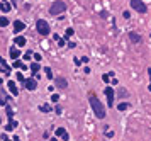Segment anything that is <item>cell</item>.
I'll return each instance as SVG.
<instances>
[{
	"mask_svg": "<svg viewBox=\"0 0 151 141\" xmlns=\"http://www.w3.org/2000/svg\"><path fill=\"white\" fill-rule=\"evenodd\" d=\"M90 106H92V110H94V114L98 119H104V117H105V107H104V104H102L95 95H90Z\"/></svg>",
	"mask_w": 151,
	"mask_h": 141,
	"instance_id": "obj_1",
	"label": "cell"
},
{
	"mask_svg": "<svg viewBox=\"0 0 151 141\" xmlns=\"http://www.w3.org/2000/svg\"><path fill=\"white\" fill-rule=\"evenodd\" d=\"M66 10V3L63 2V0H55L53 3H51V7H49V14L51 16H59V14H63Z\"/></svg>",
	"mask_w": 151,
	"mask_h": 141,
	"instance_id": "obj_2",
	"label": "cell"
},
{
	"mask_svg": "<svg viewBox=\"0 0 151 141\" xmlns=\"http://www.w3.org/2000/svg\"><path fill=\"white\" fill-rule=\"evenodd\" d=\"M36 29H38V33L41 36H48L51 33V29H49V24L46 22V20H42V19H39L38 22H36Z\"/></svg>",
	"mask_w": 151,
	"mask_h": 141,
	"instance_id": "obj_3",
	"label": "cell"
},
{
	"mask_svg": "<svg viewBox=\"0 0 151 141\" xmlns=\"http://www.w3.org/2000/svg\"><path fill=\"white\" fill-rule=\"evenodd\" d=\"M131 9H134V10L139 12V14H146V12H148V7L144 5L143 0H131Z\"/></svg>",
	"mask_w": 151,
	"mask_h": 141,
	"instance_id": "obj_4",
	"label": "cell"
},
{
	"mask_svg": "<svg viewBox=\"0 0 151 141\" xmlns=\"http://www.w3.org/2000/svg\"><path fill=\"white\" fill-rule=\"evenodd\" d=\"M105 97H107L109 107H112L114 106V88L112 87H105Z\"/></svg>",
	"mask_w": 151,
	"mask_h": 141,
	"instance_id": "obj_5",
	"label": "cell"
},
{
	"mask_svg": "<svg viewBox=\"0 0 151 141\" xmlns=\"http://www.w3.org/2000/svg\"><path fill=\"white\" fill-rule=\"evenodd\" d=\"M24 85L27 90H36L38 88V82H36V78H27L26 82H24Z\"/></svg>",
	"mask_w": 151,
	"mask_h": 141,
	"instance_id": "obj_6",
	"label": "cell"
},
{
	"mask_svg": "<svg viewBox=\"0 0 151 141\" xmlns=\"http://www.w3.org/2000/svg\"><path fill=\"white\" fill-rule=\"evenodd\" d=\"M55 87H58V88H66V87H68V82H66L63 77H56V78H55Z\"/></svg>",
	"mask_w": 151,
	"mask_h": 141,
	"instance_id": "obj_7",
	"label": "cell"
},
{
	"mask_svg": "<svg viewBox=\"0 0 151 141\" xmlns=\"http://www.w3.org/2000/svg\"><path fill=\"white\" fill-rule=\"evenodd\" d=\"M0 71L5 73V75H10V66L5 63V60H3L2 56H0Z\"/></svg>",
	"mask_w": 151,
	"mask_h": 141,
	"instance_id": "obj_8",
	"label": "cell"
},
{
	"mask_svg": "<svg viewBox=\"0 0 151 141\" xmlns=\"http://www.w3.org/2000/svg\"><path fill=\"white\" fill-rule=\"evenodd\" d=\"M7 87H9V90H10V94H12V95H17V94H19V90H17V85H16V82H12V80H10V82L7 83Z\"/></svg>",
	"mask_w": 151,
	"mask_h": 141,
	"instance_id": "obj_9",
	"label": "cell"
},
{
	"mask_svg": "<svg viewBox=\"0 0 151 141\" xmlns=\"http://www.w3.org/2000/svg\"><path fill=\"white\" fill-rule=\"evenodd\" d=\"M56 136L63 138L65 141H68V138H70V136H68V133H66V131H65L63 127H58V129H56Z\"/></svg>",
	"mask_w": 151,
	"mask_h": 141,
	"instance_id": "obj_10",
	"label": "cell"
},
{
	"mask_svg": "<svg viewBox=\"0 0 151 141\" xmlns=\"http://www.w3.org/2000/svg\"><path fill=\"white\" fill-rule=\"evenodd\" d=\"M24 27H26V24H24L22 20H16V22H14V31H16V33L24 31Z\"/></svg>",
	"mask_w": 151,
	"mask_h": 141,
	"instance_id": "obj_11",
	"label": "cell"
},
{
	"mask_svg": "<svg viewBox=\"0 0 151 141\" xmlns=\"http://www.w3.org/2000/svg\"><path fill=\"white\" fill-rule=\"evenodd\" d=\"M129 39H131L132 43H141V36L138 34V33H134V31L129 33Z\"/></svg>",
	"mask_w": 151,
	"mask_h": 141,
	"instance_id": "obj_12",
	"label": "cell"
},
{
	"mask_svg": "<svg viewBox=\"0 0 151 141\" xmlns=\"http://www.w3.org/2000/svg\"><path fill=\"white\" fill-rule=\"evenodd\" d=\"M9 53H10V58H12V60H17V58L20 56V51L17 49V48H10Z\"/></svg>",
	"mask_w": 151,
	"mask_h": 141,
	"instance_id": "obj_13",
	"label": "cell"
},
{
	"mask_svg": "<svg viewBox=\"0 0 151 141\" xmlns=\"http://www.w3.org/2000/svg\"><path fill=\"white\" fill-rule=\"evenodd\" d=\"M14 43H16L17 46H26V37H24V36H17V37L14 39Z\"/></svg>",
	"mask_w": 151,
	"mask_h": 141,
	"instance_id": "obj_14",
	"label": "cell"
},
{
	"mask_svg": "<svg viewBox=\"0 0 151 141\" xmlns=\"http://www.w3.org/2000/svg\"><path fill=\"white\" fill-rule=\"evenodd\" d=\"M16 127H17V123L10 119V121H9V124H7V127H5V129H7V131H12V129H16Z\"/></svg>",
	"mask_w": 151,
	"mask_h": 141,
	"instance_id": "obj_15",
	"label": "cell"
},
{
	"mask_svg": "<svg viewBox=\"0 0 151 141\" xmlns=\"http://www.w3.org/2000/svg\"><path fill=\"white\" fill-rule=\"evenodd\" d=\"M0 10H2V12H9V10H10V5H9L7 2H2V3H0Z\"/></svg>",
	"mask_w": 151,
	"mask_h": 141,
	"instance_id": "obj_16",
	"label": "cell"
},
{
	"mask_svg": "<svg viewBox=\"0 0 151 141\" xmlns=\"http://www.w3.org/2000/svg\"><path fill=\"white\" fill-rule=\"evenodd\" d=\"M117 109H119V110L122 112V110H126V109H129V104H127V102H121V104L117 106Z\"/></svg>",
	"mask_w": 151,
	"mask_h": 141,
	"instance_id": "obj_17",
	"label": "cell"
},
{
	"mask_svg": "<svg viewBox=\"0 0 151 141\" xmlns=\"http://www.w3.org/2000/svg\"><path fill=\"white\" fill-rule=\"evenodd\" d=\"M39 68H41V66H39V63H31V71H32V73H38Z\"/></svg>",
	"mask_w": 151,
	"mask_h": 141,
	"instance_id": "obj_18",
	"label": "cell"
},
{
	"mask_svg": "<svg viewBox=\"0 0 151 141\" xmlns=\"http://www.w3.org/2000/svg\"><path fill=\"white\" fill-rule=\"evenodd\" d=\"M9 26V19L7 17H0V27H7Z\"/></svg>",
	"mask_w": 151,
	"mask_h": 141,
	"instance_id": "obj_19",
	"label": "cell"
},
{
	"mask_svg": "<svg viewBox=\"0 0 151 141\" xmlns=\"http://www.w3.org/2000/svg\"><path fill=\"white\" fill-rule=\"evenodd\" d=\"M73 34H75V31H73L71 27H68V29L65 31V37H66V39H68V37H71V36H73Z\"/></svg>",
	"mask_w": 151,
	"mask_h": 141,
	"instance_id": "obj_20",
	"label": "cell"
},
{
	"mask_svg": "<svg viewBox=\"0 0 151 141\" xmlns=\"http://www.w3.org/2000/svg\"><path fill=\"white\" fill-rule=\"evenodd\" d=\"M39 109H41L42 112H51V106H48V104H42Z\"/></svg>",
	"mask_w": 151,
	"mask_h": 141,
	"instance_id": "obj_21",
	"label": "cell"
},
{
	"mask_svg": "<svg viewBox=\"0 0 151 141\" xmlns=\"http://www.w3.org/2000/svg\"><path fill=\"white\" fill-rule=\"evenodd\" d=\"M14 66H16V68H22V70H26V65H22L19 60H16V61H14Z\"/></svg>",
	"mask_w": 151,
	"mask_h": 141,
	"instance_id": "obj_22",
	"label": "cell"
},
{
	"mask_svg": "<svg viewBox=\"0 0 151 141\" xmlns=\"http://www.w3.org/2000/svg\"><path fill=\"white\" fill-rule=\"evenodd\" d=\"M44 71H46V77H48V78H53V71H51V68H44Z\"/></svg>",
	"mask_w": 151,
	"mask_h": 141,
	"instance_id": "obj_23",
	"label": "cell"
},
{
	"mask_svg": "<svg viewBox=\"0 0 151 141\" xmlns=\"http://www.w3.org/2000/svg\"><path fill=\"white\" fill-rule=\"evenodd\" d=\"M7 116H9V121H10V119H12V116H14V112H12V109H10V107L7 106Z\"/></svg>",
	"mask_w": 151,
	"mask_h": 141,
	"instance_id": "obj_24",
	"label": "cell"
},
{
	"mask_svg": "<svg viewBox=\"0 0 151 141\" xmlns=\"http://www.w3.org/2000/svg\"><path fill=\"white\" fill-rule=\"evenodd\" d=\"M51 100H53V102H58V100H59V95H58V94H53V95H51Z\"/></svg>",
	"mask_w": 151,
	"mask_h": 141,
	"instance_id": "obj_25",
	"label": "cell"
},
{
	"mask_svg": "<svg viewBox=\"0 0 151 141\" xmlns=\"http://www.w3.org/2000/svg\"><path fill=\"white\" fill-rule=\"evenodd\" d=\"M17 80H19V82H26V80H24V75H22V73H17Z\"/></svg>",
	"mask_w": 151,
	"mask_h": 141,
	"instance_id": "obj_26",
	"label": "cell"
},
{
	"mask_svg": "<svg viewBox=\"0 0 151 141\" xmlns=\"http://www.w3.org/2000/svg\"><path fill=\"white\" fill-rule=\"evenodd\" d=\"M148 73H150V80H151V68L148 70ZM150 92H151V82H150Z\"/></svg>",
	"mask_w": 151,
	"mask_h": 141,
	"instance_id": "obj_27",
	"label": "cell"
},
{
	"mask_svg": "<svg viewBox=\"0 0 151 141\" xmlns=\"http://www.w3.org/2000/svg\"><path fill=\"white\" fill-rule=\"evenodd\" d=\"M14 141H20V140H19V138H17V136H16V138H14Z\"/></svg>",
	"mask_w": 151,
	"mask_h": 141,
	"instance_id": "obj_28",
	"label": "cell"
},
{
	"mask_svg": "<svg viewBox=\"0 0 151 141\" xmlns=\"http://www.w3.org/2000/svg\"><path fill=\"white\" fill-rule=\"evenodd\" d=\"M49 141H58V140H56V138H51V140H49Z\"/></svg>",
	"mask_w": 151,
	"mask_h": 141,
	"instance_id": "obj_29",
	"label": "cell"
},
{
	"mask_svg": "<svg viewBox=\"0 0 151 141\" xmlns=\"http://www.w3.org/2000/svg\"><path fill=\"white\" fill-rule=\"evenodd\" d=\"M3 141H10V140H3ZM12 141H14V140H12Z\"/></svg>",
	"mask_w": 151,
	"mask_h": 141,
	"instance_id": "obj_30",
	"label": "cell"
},
{
	"mask_svg": "<svg viewBox=\"0 0 151 141\" xmlns=\"http://www.w3.org/2000/svg\"><path fill=\"white\" fill-rule=\"evenodd\" d=\"M0 123H2V119H0Z\"/></svg>",
	"mask_w": 151,
	"mask_h": 141,
	"instance_id": "obj_31",
	"label": "cell"
}]
</instances>
